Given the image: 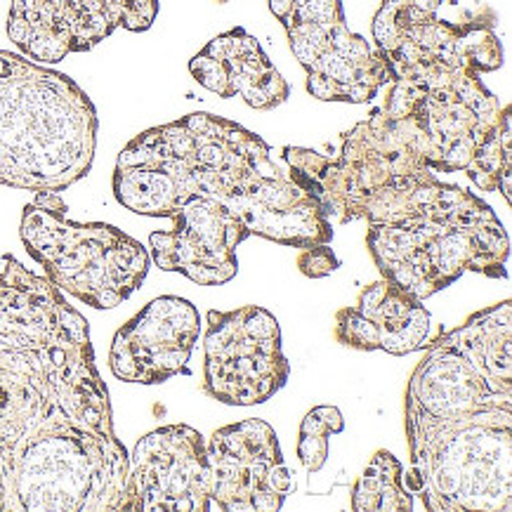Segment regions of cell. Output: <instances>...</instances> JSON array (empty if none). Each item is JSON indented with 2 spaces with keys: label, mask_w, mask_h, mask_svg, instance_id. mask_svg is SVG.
Masks as SVG:
<instances>
[{
  "label": "cell",
  "mask_w": 512,
  "mask_h": 512,
  "mask_svg": "<svg viewBox=\"0 0 512 512\" xmlns=\"http://www.w3.org/2000/svg\"><path fill=\"white\" fill-rule=\"evenodd\" d=\"M114 196L147 218H173L187 199L232 210L253 236L279 246L331 244L333 225L317 201L272 159L260 135L196 111L144 130L118 154Z\"/></svg>",
  "instance_id": "3"
},
{
  "label": "cell",
  "mask_w": 512,
  "mask_h": 512,
  "mask_svg": "<svg viewBox=\"0 0 512 512\" xmlns=\"http://www.w3.org/2000/svg\"><path fill=\"white\" fill-rule=\"evenodd\" d=\"M336 340L359 352L406 357L430 343V312L390 279H378L359 293L357 305L336 314Z\"/></svg>",
  "instance_id": "14"
},
{
  "label": "cell",
  "mask_w": 512,
  "mask_h": 512,
  "mask_svg": "<svg viewBox=\"0 0 512 512\" xmlns=\"http://www.w3.org/2000/svg\"><path fill=\"white\" fill-rule=\"evenodd\" d=\"M199 336V310L180 295H161L118 328L109 369L123 383L161 385L187 373Z\"/></svg>",
  "instance_id": "12"
},
{
  "label": "cell",
  "mask_w": 512,
  "mask_h": 512,
  "mask_svg": "<svg viewBox=\"0 0 512 512\" xmlns=\"http://www.w3.org/2000/svg\"><path fill=\"white\" fill-rule=\"evenodd\" d=\"M67 210L59 192L26 203L19 225L26 253L62 293L93 310H114L144 284L152 255L123 229L69 220Z\"/></svg>",
  "instance_id": "6"
},
{
  "label": "cell",
  "mask_w": 512,
  "mask_h": 512,
  "mask_svg": "<svg viewBox=\"0 0 512 512\" xmlns=\"http://www.w3.org/2000/svg\"><path fill=\"white\" fill-rule=\"evenodd\" d=\"M210 465V510L277 512L291 494L277 432L260 418L225 425L206 442Z\"/></svg>",
  "instance_id": "10"
},
{
  "label": "cell",
  "mask_w": 512,
  "mask_h": 512,
  "mask_svg": "<svg viewBox=\"0 0 512 512\" xmlns=\"http://www.w3.org/2000/svg\"><path fill=\"white\" fill-rule=\"evenodd\" d=\"M354 512H411L416 496L404 482V465L395 454L380 449L352 487Z\"/></svg>",
  "instance_id": "16"
},
{
  "label": "cell",
  "mask_w": 512,
  "mask_h": 512,
  "mask_svg": "<svg viewBox=\"0 0 512 512\" xmlns=\"http://www.w3.org/2000/svg\"><path fill=\"white\" fill-rule=\"evenodd\" d=\"M345 430V418L336 406H314L300 423L298 458L307 472H319L328 461V442L331 435Z\"/></svg>",
  "instance_id": "17"
},
{
  "label": "cell",
  "mask_w": 512,
  "mask_h": 512,
  "mask_svg": "<svg viewBox=\"0 0 512 512\" xmlns=\"http://www.w3.org/2000/svg\"><path fill=\"white\" fill-rule=\"evenodd\" d=\"M128 472L88 319L3 255L0 512H123Z\"/></svg>",
  "instance_id": "1"
},
{
  "label": "cell",
  "mask_w": 512,
  "mask_h": 512,
  "mask_svg": "<svg viewBox=\"0 0 512 512\" xmlns=\"http://www.w3.org/2000/svg\"><path fill=\"white\" fill-rule=\"evenodd\" d=\"M123 512H210L206 437L163 425L135 444Z\"/></svg>",
  "instance_id": "11"
},
{
  "label": "cell",
  "mask_w": 512,
  "mask_h": 512,
  "mask_svg": "<svg viewBox=\"0 0 512 512\" xmlns=\"http://www.w3.org/2000/svg\"><path fill=\"white\" fill-rule=\"evenodd\" d=\"M404 428V482L425 510L510 512V300L430 340L406 385Z\"/></svg>",
  "instance_id": "2"
},
{
  "label": "cell",
  "mask_w": 512,
  "mask_h": 512,
  "mask_svg": "<svg viewBox=\"0 0 512 512\" xmlns=\"http://www.w3.org/2000/svg\"><path fill=\"white\" fill-rule=\"evenodd\" d=\"M446 5L458 0H383L371 31L392 78L425 69H465L491 74L503 67V45L491 8L465 10L446 19Z\"/></svg>",
  "instance_id": "7"
},
{
  "label": "cell",
  "mask_w": 512,
  "mask_h": 512,
  "mask_svg": "<svg viewBox=\"0 0 512 512\" xmlns=\"http://www.w3.org/2000/svg\"><path fill=\"white\" fill-rule=\"evenodd\" d=\"M97 109L74 78L0 50V187L64 192L93 170Z\"/></svg>",
  "instance_id": "4"
},
{
  "label": "cell",
  "mask_w": 512,
  "mask_h": 512,
  "mask_svg": "<svg viewBox=\"0 0 512 512\" xmlns=\"http://www.w3.org/2000/svg\"><path fill=\"white\" fill-rule=\"evenodd\" d=\"M218 3H229V0H218Z\"/></svg>",
  "instance_id": "19"
},
{
  "label": "cell",
  "mask_w": 512,
  "mask_h": 512,
  "mask_svg": "<svg viewBox=\"0 0 512 512\" xmlns=\"http://www.w3.org/2000/svg\"><path fill=\"white\" fill-rule=\"evenodd\" d=\"M366 248L380 274L420 303L465 272L508 279V229L487 201L458 185L397 225H371Z\"/></svg>",
  "instance_id": "5"
},
{
  "label": "cell",
  "mask_w": 512,
  "mask_h": 512,
  "mask_svg": "<svg viewBox=\"0 0 512 512\" xmlns=\"http://www.w3.org/2000/svg\"><path fill=\"white\" fill-rule=\"evenodd\" d=\"M170 232L149 236V255L163 272H177L199 286H222L239 272L236 248L251 229L232 210L208 199H187Z\"/></svg>",
  "instance_id": "13"
},
{
  "label": "cell",
  "mask_w": 512,
  "mask_h": 512,
  "mask_svg": "<svg viewBox=\"0 0 512 512\" xmlns=\"http://www.w3.org/2000/svg\"><path fill=\"white\" fill-rule=\"evenodd\" d=\"M189 71L208 93L225 100L241 97L258 111L277 109L291 97V85L262 50L258 38L241 26L203 45L189 59Z\"/></svg>",
  "instance_id": "15"
},
{
  "label": "cell",
  "mask_w": 512,
  "mask_h": 512,
  "mask_svg": "<svg viewBox=\"0 0 512 512\" xmlns=\"http://www.w3.org/2000/svg\"><path fill=\"white\" fill-rule=\"evenodd\" d=\"M340 267L338 255L333 253L331 244H317L310 248H303L298 255V269L310 279H324L333 274Z\"/></svg>",
  "instance_id": "18"
},
{
  "label": "cell",
  "mask_w": 512,
  "mask_h": 512,
  "mask_svg": "<svg viewBox=\"0 0 512 512\" xmlns=\"http://www.w3.org/2000/svg\"><path fill=\"white\" fill-rule=\"evenodd\" d=\"M203 340V392L227 406L265 404L288 383L281 328L258 305L210 310Z\"/></svg>",
  "instance_id": "9"
},
{
  "label": "cell",
  "mask_w": 512,
  "mask_h": 512,
  "mask_svg": "<svg viewBox=\"0 0 512 512\" xmlns=\"http://www.w3.org/2000/svg\"><path fill=\"white\" fill-rule=\"evenodd\" d=\"M269 10L286 29L314 100L369 104L390 85L385 57L347 26L340 0H269Z\"/></svg>",
  "instance_id": "8"
}]
</instances>
